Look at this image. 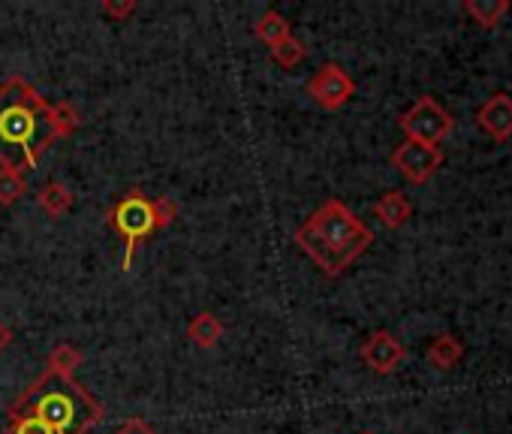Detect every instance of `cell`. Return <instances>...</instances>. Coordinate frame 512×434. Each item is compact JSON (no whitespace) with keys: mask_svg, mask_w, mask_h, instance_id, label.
Here are the masks:
<instances>
[{"mask_svg":"<svg viewBox=\"0 0 512 434\" xmlns=\"http://www.w3.org/2000/svg\"><path fill=\"white\" fill-rule=\"evenodd\" d=\"M64 139L55 106L22 76L0 85V166L25 175Z\"/></svg>","mask_w":512,"mask_h":434,"instance_id":"obj_1","label":"cell"},{"mask_svg":"<svg viewBox=\"0 0 512 434\" xmlns=\"http://www.w3.org/2000/svg\"><path fill=\"white\" fill-rule=\"evenodd\" d=\"M371 242H374V233L341 199L323 202L296 230V245L329 278L344 275L371 248Z\"/></svg>","mask_w":512,"mask_h":434,"instance_id":"obj_2","label":"cell"},{"mask_svg":"<svg viewBox=\"0 0 512 434\" xmlns=\"http://www.w3.org/2000/svg\"><path fill=\"white\" fill-rule=\"evenodd\" d=\"M13 413H28L46 422L55 434H88L103 422V404L73 377H58L46 371L37 377L10 407Z\"/></svg>","mask_w":512,"mask_h":434,"instance_id":"obj_3","label":"cell"},{"mask_svg":"<svg viewBox=\"0 0 512 434\" xmlns=\"http://www.w3.org/2000/svg\"><path fill=\"white\" fill-rule=\"evenodd\" d=\"M178 214V205L169 196L148 199L139 187H130L115 208L109 211V224L112 230L124 239V254H121V272H130L136 248L148 242L157 230L169 227Z\"/></svg>","mask_w":512,"mask_h":434,"instance_id":"obj_4","label":"cell"},{"mask_svg":"<svg viewBox=\"0 0 512 434\" xmlns=\"http://www.w3.org/2000/svg\"><path fill=\"white\" fill-rule=\"evenodd\" d=\"M401 130L407 133V139L413 142H425V145H437L449 136L452 130V118L449 112L434 100V97H419L404 115H401Z\"/></svg>","mask_w":512,"mask_h":434,"instance_id":"obj_5","label":"cell"},{"mask_svg":"<svg viewBox=\"0 0 512 434\" xmlns=\"http://www.w3.org/2000/svg\"><path fill=\"white\" fill-rule=\"evenodd\" d=\"M353 94H356V82L341 64H323L317 70V76L308 82V97L329 112L347 106L353 100Z\"/></svg>","mask_w":512,"mask_h":434,"instance_id":"obj_6","label":"cell"},{"mask_svg":"<svg viewBox=\"0 0 512 434\" xmlns=\"http://www.w3.org/2000/svg\"><path fill=\"white\" fill-rule=\"evenodd\" d=\"M440 163H443V151L437 145H425V142H413V139L398 145L392 154V166L413 184H425L428 178H434Z\"/></svg>","mask_w":512,"mask_h":434,"instance_id":"obj_7","label":"cell"},{"mask_svg":"<svg viewBox=\"0 0 512 434\" xmlns=\"http://www.w3.org/2000/svg\"><path fill=\"white\" fill-rule=\"evenodd\" d=\"M407 359V350L404 344L386 332V329H377L368 335V341L362 344V362L374 371V374H392L395 368H401V362Z\"/></svg>","mask_w":512,"mask_h":434,"instance_id":"obj_8","label":"cell"},{"mask_svg":"<svg viewBox=\"0 0 512 434\" xmlns=\"http://www.w3.org/2000/svg\"><path fill=\"white\" fill-rule=\"evenodd\" d=\"M476 121H479V127H482L491 139L506 142V139L512 136V97H509V94H494V97H488V100L479 106Z\"/></svg>","mask_w":512,"mask_h":434,"instance_id":"obj_9","label":"cell"},{"mask_svg":"<svg viewBox=\"0 0 512 434\" xmlns=\"http://www.w3.org/2000/svg\"><path fill=\"white\" fill-rule=\"evenodd\" d=\"M374 214L380 217V224L389 227V230H401L407 221H410V214H413V205L410 199L401 193V190H389L377 199L374 205Z\"/></svg>","mask_w":512,"mask_h":434,"instance_id":"obj_10","label":"cell"},{"mask_svg":"<svg viewBox=\"0 0 512 434\" xmlns=\"http://www.w3.org/2000/svg\"><path fill=\"white\" fill-rule=\"evenodd\" d=\"M461 356H464V344H461L455 335H449V332L437 335V338L428 344V362H431L434 368H440V371L455 368V365L461 362Z\"/></svg>","mask_w":512,"mask_h":434,"instance_id":"obj_11","label":"cell"},{"mask_svg":"<svg viewBox=\"0 0 512 434\" xmlns=\"http://www.w3.org/2000/svg\"><path fill=\"white\" fill-rule=\"evenodd\" d=\"M223 335V323L211 314V311H202L190 320L187 326V338L199 347V350H211Z\"/></svg>","mask_w":512,"mask_h":434,"instance_id":"obj_12","label":"cell"},{"mask_svg":"<svg viewBox=\"0 0 512 434\" xmlns=\"http://www.w3.org/2000/svg\"><path fill=\"white\" fill-rule=\"evenodd\" d=\"M37 202H40V208H43L49 217H64V214L73 208V193H70V187L61 184V181H46V184L40 187V193H37Z\"/></svg>","mask_w":512,"mask_h":434,"instance_id":"obj_13","label":"cell"},{"mask_svg":"<svg viewBox=\"0 0 512 434\" xmlns=\"http://www.w3.org/2000/svg\"><path fill=\"white\" fill-rule=\"evenodd\" d=\"M509 10H512L509 0H467L464 4V13L473 16V22L482 28H497Z\"/></svg>","mask_w":512,"mask_h":434,"instance_id":"obj_14","label":"cell"},{"mask_svg":"<svg viewBox=\"0 0 512 434\" xmlns=\"http://www.w3.org/2000/svg\"><path fill=\"white\" fill-rule=\"evenodd\" d=\"M253 34H256V40L266 43V46L272 49V46H278L284 37H290V22H287L281 13L269 10L266 16H260V22H256Z\"/></svg>","mask_w":512,"mask_h":434,"instance_id":"obj_15","label":"cell"},{"mask_svg":"<svg viewBox=\"0 0 512 434\" xmlns=\"http://www.w3.org/2000/svg\"><path fill=\"white\" fill-rule=\"evenodd\" d=\"M79 365H82V350H76L73 344H58L49 353V371L58 377H73Z\"/></svg>","mask_w":512,"mask_h":434,"instance_id":"obj_16","label":"cell"},{"mask_svg":"<svg viewBox=\"0 0 512 434\" xmlns=\"http://www.w3.org/2000/svg\"><path fill=\"white\" fill-rule=\"evenodd\" d=\"M272 52V58L284 67V70H293V67H299L302 61H305V55H308V49H305V43L302 40H296L293 34L290 37H284L278 46H272L269 49Z\"/></svg>","mask_w":512,"mask_h":434,"instance_id":"obj_17","label":"cell"},{"mask_svg":"<svg viewBox=\"0 0 512 434\" xmlns=\"http://www.w3.org/2000/svg\"><path fill=\"white\" fill-rule=\"evenodd\" d=\"M25 175L0 169V205H16L25 196Z\"/></svg>","mask_w":512,"mask_h":434,"instance_id":"obj_18","label":"cell"},{"mask_svg":"<svg viewBox=\"0 0 512 434\" xmlns=\"http://www.w3.org/2000/svg\"><path fill=\"white\" fill-rule=\"evenodd\" d=\"M7 434H55V431L46 422H40V419H34L28 413H13L10 410V428H7Z\"/></svg>","mask_w":512,"mask_h":434,"instance_id":"obj_19","label":"cell"},{"mask_svg":"<svg viewBox=\"0 0 512 434\" xmlns=\"http://www.w3.org/2000/svg\"><path fill=\"white\" fill-rule=\"evenodd\" d=\"M55 118H58V127L64 136H70L73 130L82 127V112L73 103H55Z\"/></svg>","mask_w":512,"mask_h":434,"instance_id":"obj_20","label":"cell"},{"mask_svg":"<svg viewBox=\"0 0 512 434\" xmlns=\"http://www.w3.org/2000/svg\"><path fill=\"white\" fill-rule=\"evenodd\" d=\"M136 0H103L100 4V13L106 16V19H115V22H124V19H130L133 13H136Z\"/></svg>","mask_w":512,"mask_h":434,"instance_id":"obj_21","label":"cell"},{"mask_svg":"<svg viewBox=\"0 0 512 434\" xmlns=\"http://www.w3.org/2000/svg\"><path fill=\"white\" fill-rule=\"evenodd\" d=\"M112 434H160V431H157L154 425H148L145 419H139V416H136V419H127L124 425H118Z\"/></svg>","mask_w":512,"mask_h":434,"instance_id":"obj_22","label":"cell"},{"mask_svg":"<svg viewBox=\"0 0 512 434\" xmlns=\"http://www.w3.org/2000/svg\"><path fill=\"white\" fill-rule=\"evenodd\" d=\"M10 341H13V329L0 323V350H7V347H10Z\"/></svg>","mask_w":512,"mask_h":434,"instance_id":"obj_23","label":"cell"},{"mask_svg":"<svg viewBox=\"0 0 512 434\" xmlns=\"http://www.w3.org/2000/svg\"><path fill=\"white\" fill-rule=\"evenodd\" d=\"M359 434H374V431H359Z\"/></svg>","mask_w":512,"mask_h":434,"instance_id":"obj_24","label":"cell"}]
</instances>
